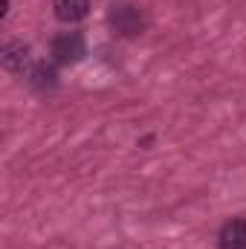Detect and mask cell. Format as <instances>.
<instances>
[{
  "mask_svg": "<svg viewBox=\"0 0 246 249\" xmlns=\"http://www.w3.org/2000/svg\"><path fill=\"white\" fill-rule=\"evenodd\" d=\"M110 26L124 35V38H136V35H142V29H145V15H142V9L139 6H133V3H116L113 9H110Z\"/></svg>",
  "mask_w": 246,
  "mask_h": 249,
  "instance_id": "1",
  "label": "cell"
},
{
  "mask_svg": "<svg viewBox=\"0 0 246 249\" xmlns=\"http://www.w3.org/2000/svg\"><path fill=\"white\" fill-rule=\"evenodd\" d=\"M84 55H87V47L78 32H61L53 41V58L58 64H78Z\"/></svg>",
  "mask_w": 246,
  "mask_h": 249,
  "instance_id": "2",
  "label": "cell"
},
{
  "mask_svg": "<svg viewBox=\"0 0 246 249\" xmlns=\"http://www.w3.org/2000/svg\"><path fill=\"white\" fill-rule=\"evenodd\" d=\"M217 247L220 249H246V220L235 217L229 223H223L220 235H217Z\"/></svg>",
  "mask_w": 246,
  "mask_h": 249,
  "instance_id": "3",
  "label": "cell"
},
{
  "mask_svg": "<svg viewBox=\"0 0 246 249\" xmlns=\"http://www.w3.org/2000/svg\"><path fill=\"white\" fill-rule=\"evenodd\" d=\"M53 9H55V18L64 23H78L87 18L90 12V0H53Z\"/></svg>",
  "mask_w": 246,
  "mask_h": 249,
  "instance_id": "4",
  "label": "cell"
},
{
  "mask_svg": "<svg viewBox=\"0 0 246 249\" xmlns=\"http://www.w3.org/2000/svg\"><path fill=\"white\" fill-rule=\"evenodd\" d=\"M0 61H3V67L9 72H20L26 67V61H29V47L20 44V41H9V44H3Z\"/></svg>",
  "mask_w": 246,
  "mask_h": 249,
  "instance_id": "5",
  "label": "cell"
},
{
  "mask_svg": "<svg viewBox=\"0 0 246 249\" xmlns=\"http://www.w3.org/2000/svg\"><path fill=\"white\" fill-rule=\"evenodd\" d=\"M26 78H29V84H32L35 90H41V93L58 87V72H55L53 64H35V67L26 72Z\"/></svg>",
  "mask_w": 246,
  "mask_h": 249,
  "instance_id": "6",
  "label": "cell"
}]
</instances>
